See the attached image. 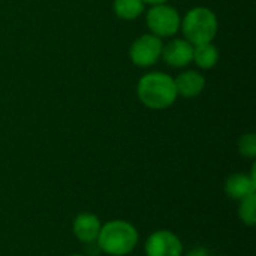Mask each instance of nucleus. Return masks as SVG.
Listing matches in <instances>:
<instances>
[{
  "instance_id": "20e7f679",
  "label": "nucleus",
  "mask_w": 256,
  "mask_h": 256,
  "mask_svg": "<svg viewBox=\"0 0 256 256\" xmlns=\"http://www.w3.org/2000/svg\"><path fill=\"white\" fill-rule=\"evenodd\" d=\"M146 22L152 34L158 38H171L180 30L182 16L178 10L168 3L154 4L146 15Z\"/></svg>"
},
{
  "instance_id": "a211bd4d",
  "label": "nucleus",
  "mask_w": 256,
  "mask_h": 256,
  "mask_svg": "<svg viewBox=\"0 0 256 256\" xmlns=\"http://www.w3.org/2000/svg\"><path fill=\"white\" fill-rule=\"evenodd\" d=\"M219 256H226V255H219Z\"/></svg>"
},
{
  "instance_id": "2eb2a0df",
  "label": "nucleus",
  "mask_w": 256,
  "mask_h": 256,
  "mask_svg": "<svg viewBox=\"0 0 256 256\" xmlns=\"http://www.w3.org/2000/svg\"><path fill=\"white\" fill-rule=\"evenodd\" d=\"M184 256H212V255H210V252H208L206 248H202V246H196V248L190 249L189 252H186Z\"/></svg>"
},
{
  "instance_id": "ddd939ff",
  "label": "nucleus",
  "mask_w": 256,
  "mask_h": 256,
  "mask_svg": "<svg viewBox=\"0 0 256 256\" xmlns=\"http://www.w3.org/2000/svg\"><path fill=\"white\" fill-rule=\"evenodd\" d=\"M238 218L246 226L256 225V194L238 201Z\"/></svg>"
},
{
  "instance_id": "f03ea898",
  "label": "nucleus",
  "mask_w": 256,
  "mask_h": 256,
  "mask_svg": "<svg viewBox=\"0 0 256 256\" xmlns=\"http://www.w3.org/2000/svg\"><path fill=\"white\" fill-rule=\"evenodd\" d=\"M138 230L128 220L116 219L104 224L98 236V248L110 256H126L136 248Z\"/></svg>"
},
{
  "instance_id": "1a4fd4ad",
  "label": "nucleus",
  "mask_w": 256,
  "mask_h": 256,
  "mask_svg": "<svg viewBox=\"0 0 256 256\" xmlns=\"http://www.w3.org/2000/svg\"><path fill=\"white\" fill-rule=\"evenodd\" d=\"M100 219L93 213H80L72 222V232L75 238L84 244H92L98 240L100 231Z\"/></svg>"
},
{
  "instance_id": "4468645a",
  "label": "nucleus",
  "mask_w": 256,
  "mask_h": 256,
  "mask_svg": "<svg viewBox=\"0 0 256 256\" xmlns=\"http://www.w3.org/2000/svg\"><path fill=\"white\" fill-rule=\"evenodd\" d=\"M238 152L242 156L248 159H255L256 158V135L255 134H244L238 140Z\"/></svg>"
},
{
  "instance_id": "f257e3e1",
  "label": "nucleus",
  "mask_w": 256,
  "mask_h": 256,
  "mask_svg": "<svg viewBox=\"0 0 256 256\" xmlns=\"http://www.w3.org/2000/svg\"><path fill=\"white\" fill-rule=\"evenodd\" d=\"M136 96L150 110H166L177 100L174 78L165 72H148L136 84Z\"/></svg>"
},
{
  "instance_id": "39448f33",
  "label": "nucleus",
  "mask_w": 256,
  "mask_h": 256,
  "mask_svg": "<svg viewBox=\"0 0 256 256\" xmlns=\"http://www.w3.org/2000/svg\"><path fill=\"white\" fill-rule=\"evenodd\" d=\"M164 42L160 38L146 33L135 39L129 48L130 62L138 68H150L158 63L162 56Z\"/></svg>"
},
{
  "instance_id": "dca6fc26",
  "label": "nucleus",
  "mask_w": 256,
  "mask_h": 256,
  "mask_svg": "<svg viewBox=\"0 0 256 256\" xmlns=\"http://www.w3.org/2000/svg\"><path fill=\"white\" fill-rule=\"evenodd\" d=\"M146 4H152V6H154V4H162V3H168V0H142Z\"/></svg>"
},
{
  "instance_id": "f3484780",
  "label": "nucleus",
  "mask_w": 256,
  "mask_h": 256,
  "mask_svg": "<svg viewBox=\"0 0 256 256\" xmlns=\"http://www.w3.org/2000/svg\"><path fill=\"white\" fill-rule=\"evenodd\" d=\"M69 256H86V255H80V254H74V255H69Z\"/></svg>"
},
{
  "instance_id": "f8f14e48",
  "label": "nucleus",
  "mask_w": 256,
  "mask_h": 256,
  "mask_svg": "<svg viewBox=\"0 0 256 256\" xmlns=\"http://www.w3.org/2000/svg\"><path fill=\"white\" fill-rule=\"evenodd\" d=\"M114 14L126 21L136 20L146 9V3L142 0H114L112 3Z\"/></svg>"
},
{
  "instance_id": "7ed1b4c3",
  "label": "nucleus",
  "mask_w": 256,
  "mask_h": 256,
  "mask_svg": "<svg viewBox=\"0 0 256 256\" xmlns=\"http://www.w3.org/2000/svg\"><path fill=\"white\" fill-rule=\"evenodd\" d=\"M218 27L219 24L216 14L206 6H195L189 9L180 24L184 39L192 45L213 42L218 34Z\"/></svg>"
},
{
  "instance_id": "9b49d317",
  "label": "nucleus",
  "mask_w": 256,
  "mask_h": 256,
  "mask_svg": "<svg viewBox=\"0 0 256 256\" xmlns=\"http://www.w3.org/2000/svg\"><path fill=\"white\" fill-rule=\"evenodd\" d=\"M194 63H196V66L200 69L208 70L213 69L218 62H219V50L213 42H207V44H200V45H194Z\"/></svg>"
},
{
  "instance_id": "6e6552de",
  "label": "nucleus",
  "mask_w": 256,
  "mask_h": 256,
  "mask_svg": "<svg viewBox=\"0 0 256 256\" xmlns=\"http://www.w3.org/2000/svg\"><path fill=\"white\" fill-rule=\"evenodd\" d=\"M256 166H252L250 174L244 172H236L231 174L226 182H225V194L230 200L234 201H242L249 195L256 194V177H255Z\"/></svg>"
},
{
  "instance_id": "423d86ee",
  "label": "nucleus",
  "mask_w": 256,
  "mask_h": 256,
  "mask_svg": "<svg viewBox=\"0 0 256 256\" xmlns=\"http://www.w3.org/2000/svg\"><path fill=\"white\" fill-rule=\"evenodd\" d=\"M144 254L146 256H183L184 246L176 232L170 230H158L146 240Z\"/></svg>"
},
{
  "instance_id": "9d476101",
  "label": "nucleus",
  "mask_w": 256,
  "mask_h": 256,
  "mask_svg": "<svg viewBox=\"0 0 256 256\" xmlns=\"http://www.w3.org/2000/svg\"><path fill=\"white\" fill-rule=\"evenodd\" d=\"M177 96L184 99H194L200 96L206 87V78L196 70H184L174 78Z\"/></svg>"
},
{
  "instance_id": "0eeeda50",
  "label": "nucleus",
  "mask_w": 256,
  "mask_h": 256,
  "mask_svg": "<svg viewBox=\"0 0 256 256\" xmlns=\"http://www.w3.org/2000/svg\"><path fill=\"white\" fill-rule=\"evenodd\" d=\"M164 62L171 68H184L192 63L194 58V45L184 38H177L164 45L162 56Z\"/></svg>"
}]
</instances>
